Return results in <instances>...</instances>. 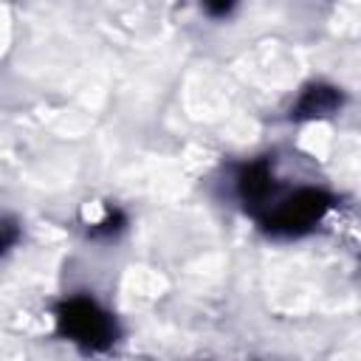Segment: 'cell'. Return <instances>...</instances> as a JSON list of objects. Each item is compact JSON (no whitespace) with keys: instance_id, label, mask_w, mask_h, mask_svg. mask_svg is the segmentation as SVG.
Wrapping results in <instances>:
<instances>
[{"instance_id":"obj_4","label":"cell","mask_w":361,"mask_h":361,"mask_svg":"<svg viewBox=\"0 0 361 361\" xmlns=\"http://www.w3.org/2000/svg\"><path fill=\"white\" fill-rule=\"evenodd\" d=\"M341 107V93L330 85H310L299 102L293 104L290 116L293 118H322V116H330Z\"/></svg>"},{"instance_id":"obj_3","label":"cell","mask_w":361,"mask_h":361,"mask_svg":"<svg viewBox=\"0 0 361 361\" xmlns=\"http://www.w3.org/2000/svg\"><path fill=\"white\" fill-rule=\"evenodd\" d=\"M274 189H276V183H274V172H271L268 158L251 161L237 172V195L251 209L268 206V197H274Z\"/></svg>"},{"instance_id":"obj_1","label":"cell","mask_w":361,"mask_h":361,"mask_svg":"<svg viewBox=\"0 0 361 361\" xmlns=\"http://www.w3.org/2000/svg\"><path fill=\"white\" fill-rule=\"evenodd\" d=\"M56 330L68 341L79 344L87 353H102L116 341L113 316L99 307L90 296H71L56 307Z\"/></svg>"},{"instance_id":"obj_7","label":"cell","mask_w":361,"mask_h":361,"mask_svg":"<svg viewBox=\"0 0 361 361\" xmlns=\"http://www.w3.org/2000/svg\"><path fill=\"white\" fill-rule=\"evenodd\" d=\"M209 14H228L231 11V3H220V6H206Z\"/></svg>"},{"instance_id":"obj_2","label":"cell","mask_w":361,"mask_h":361,"mask_svg":"<svg viewBox=\"0 0 361 361\" xmlns=\"http://www.w3.org/2000/svg\"><path fill=\"white\" fill-rule=\"evenodd\" d=\"M333 206V197L322 189H296L262 214V228L274 237H299L310 231Z\"/></svg>"},{"instance_id":"obj_5","label":"cell","mask_w":361,"mask_h":361,"mask_svg":"<svg viewBox=\"0 0 361 361\" xmlns=\"http://www.w3.org/2000/svg\"><path fill=\"white\" fill-rule=\"evenodd\" d=\"M20 240V226L11 217H0V254H6Z\"/></svg>"},{"instance_id":"obj_6","label":"cell","mask_w":361,"mask_h":361,"mask_svg":"<svg viewBox=\"0 0 361 361\" xmlns=\"http://www.w3.org/2000/svg\"><path fill=\"white\" fill-rule=\"evenodd\" d=\"M121 226H124V214L121 212H110L102 223H96L93 228H90V234L93 237H102V234H116V231H121Z\"/></svg>"}]
</instances>
